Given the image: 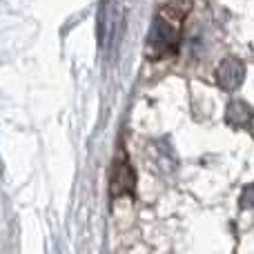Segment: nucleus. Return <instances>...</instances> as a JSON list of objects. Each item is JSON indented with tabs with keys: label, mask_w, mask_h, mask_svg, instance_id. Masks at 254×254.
I'll return each instance as SVG.
<instances>
[{
	"label": "nucleus",
	"mask_w": 254,
	"mask_h": 254,
	"mask_svg": "<svg viewBox=\"0 0 254 254\" xmlns=\"http://www.w3.org/2000/svg\"><path fill=\"white\" fill-rule=\"evenodd\" d=\"M230 125L234 127H243V129H250V121H252V110L248 103L237 101L228 105V114H225Z\"/></svg>",
	"instance_id": "5"
},
{
	"label": "nucleus",
	"mask_w": 254,
	"mask_h": 254,
	"mask_svg": "<svg viewBox=\"0 0 254 254\" xmlns=\"http://www.w3.org/2000/svg\"><path fill=\"white\" fill-rule=\"evenodd\" d=\"M250 196H252V185H248V188H246V194H243V207H250V205H252Z\"/></svg>",
	"instance_id": "6"
},
{
	"label": "nucleus",
	"mask_w": 254,
	"mask_h": 254,
	"mask_svg": "<svg viewBox=\"0 0 254 254\" xmlns=\"http://www.w3.org/2000/svg\"><path fill=\"white\" fill-rule=\"evenodd\" d=\"M119 25H121V11L116 7V2L114 0H103L101 11H98V25H96L98 45L101 47H110L114 43Z\"/></svg>",
	"instance_id": "2"
},
{
	"label": "nucleus",
	"mask_w": 254,
	"mask_h": 254,
	"mask_svg": "<svg viewBox=\"0 0 254 254\" xmlns=\"http://www.w3.org/2000/svg\"><path fill=\"white\" fill-rule=\"evenodd\" d=\"M134 188H136L134 167L129 165V161L125 156L116 158L110 176V194L112 196H127V194H134Z\"/></svg>",
	"instance_id": "3"
},
{
	"label": "nucleus",
	"mask_w": 254,
	"mask_h": 254,
	"mask_svg": "<svg viewBox=\"0 0 254 254\" xmlns=\"http://www.w3.org/2000/svg\"><path fill=\"white\" fill-rule=\"evenodd\" d=\"M185 11H188V0H165L161 4L145 45V54L152 61L172 56L179 49L181 22L185 18Z\"/></svg>",
	"instance_id": "1"
},
{
	"label": "nucleus",
	"mask_w": 254,
	"mask_h": 254,
	"mask_svg": "<svg viewBox=\"0 0 254 254\" xmlns=\"http://www.w3.org/2000/svg\"><path fill=\"white\" fill-rule=\"evenodd\" d=\"M243 78H246V65L234 56L225 58L216 69V83L223 89H237L243 83Z\"/></svg>",
	"instance_id": "4"
}]
</instances>
